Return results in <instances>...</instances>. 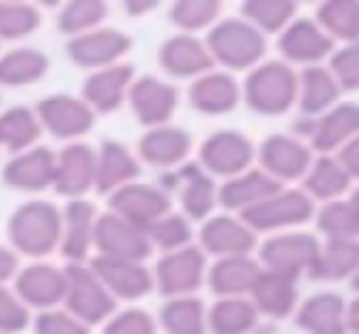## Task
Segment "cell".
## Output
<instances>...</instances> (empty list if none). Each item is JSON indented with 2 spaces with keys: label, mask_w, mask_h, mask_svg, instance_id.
Wrapping results in <instances>:
<instances>
[{
  "label": "cell",
  "mask_w": 359,
  "mask_h": 334,
  "mask_svg": "<svg viewBox=\"0 0 359 334\" xmlns=\"http://www.w3.org/2000/svg\"><path fill=\"white\" fill-rule=\"evenodd\" d=\"M133 42L128 35L114 30V27H99V30H91L86 35L72 37L67 42V55L81 69H106V67H114L123 60L130 52Z\"/></svg>",
  "instance_id": "9a60e30c"
},
{
  "label": "cell",
  "mask_w": 359,
  "mask_h": 334,
  "mask_svg": "<svg viewBox=\"0 0 359 334\" xmlns=\"http://www.w3.org/2000/svg\"><path fill=\"white\" fill-rule=\"evenodd\" d=\"M104 334H155V319L145 309L128 307L106 319Z\"/></svg>",
  "instance_id": "c3c4849f"
},
{
  "label": "cell",
  "mask_w": 359,
  "mask_h": 334,
  "mask_svg": "<svg viewBox=\"0 0 359 334\" xmlns=\"http://www.w3.org/2000/svg\"><path fill=\"white\" fill-rule=\"evenodd\" d=\"M327 71L337 81L339 91H357L359 86V45H342L327 57Z\"/></svg>",
  "instance_id": "7dc6e473"
},
{
  "label": "cell",
  "mask_w": 359,
  "mask_h": 334,
  "mask_svg": "<svg viewBox=\"0 0 359 334\" xmlns=\"http://www.w3.org/2000/svg\"><path fill=\"white\" fill-rule=\"evenodd\" d=\"M261 265L254 256H229L217 258L207 268V283L217 298H249Z\"/></svg>",
  "instance_id": "4dcf8cb0"
},
{
  "label": "cell",
  "mask_w": 359,
  "mask_h": 334,
  "mask_svg": "<svg viewBox=\"0 0 359 334\" xmlns=\"http://www.w3.org/2000/svg\"><path fill=\"white\" fill-rule=\"evenodd\" d=\"M94 249L96 256L121 258V260H138V263H143L153 253L145 231L128 224V221H123L121 216L111 214V211L96 216Z\"/></svg>",
  "instance_id": "4fadbf2b"
},
{
  "label": "cell",
  "mask_w": 359,
  "mask_h": 334,
  "mask_svg": "<svg viewBox=\"0 0 359 334\" xmlns=\"http://www.w3.org/2000/svg\"><path fill=\"white\" fill-rule=\"evenodd\" d=\"M256 155H259L261 162L259 170H264L278 185L303 180L310 162H313V150L308 148V143L295 138V135L283 133L269 135L261 143V148L256 150Z\"/></svg>",
  "instance_id": "7c38bea8"
},
{
  "label": "cell",
  "mask_w": 359,
  "mask_h": 334,
  "mask_svg": "<svg viewBox=\"0 0 359 334\" xmlns=\"http://www.w3.org/2000/svg\"><path fill=\"white\" fill-rule=\"evenodd\" d=\"M62 236V211L52 202L32 200L20 204L8 221V239L15 253L45 258L55 253Z\"/></svg>",
  "instance_id": "6da1fadb"
},
{
  "label": "cell",
  "mask_w": 359,
  "mask_h": 334,
  "mask_svg": "<svg viewBox=\"0 0 359 334\" xmlns=\"http://www.w3.org/2000/svg\"><path fill=\"white\" fill-rule=\"evenodd\" d=\"M320 241L308 231H280L266 239L259 249V265L271 273H278L298 283V278L308 275Z\"/></svg>",
  "instance_id": "8992f818"
},
{
  "label": "cell",
  "mask_w": 359,
  "mask_h": 334,
  "mask_svg": "<svg viewBox=\"0 0 359 334\" xmlns=\"http://www.w3.org/2000/svg\"><path fill=\"white\" fill-rule=\"evenodd\" d=\"M20 270V258L13 249L0 246V288H6V283H11Z\"/></svg>",
  "instance_id": "f5cc1de1"
},
{
  "label": "cell",
  "mask_w": 359,
  "mask_h": 334,
  "mask_svg": "<svg viewBox=\"0 0 359 334\" xmlns=\"http://www.w3.org/2000/svg\"><path fill=\"white\" fill-rule=\"evenodd\" d=\"M35 334H91L86 324H81L76 317H72L67 309H45L32 322Z\"/></svg>",
  "instance_id": "681fc988"
},
{
  "label": "cell",
  "mask_w": 359,
  "mask_h": 334,
  "mask_svg": "<svg viewBox=\"0 0 359 334\" xmlns=\"http://www.w3.org/2000/svg\"><path fill=\"white\" fill-rule=\"evenodd\" d=\"M96 180V150L86 143H69L65 150L55 153V187L57 195L69 200H84L86 192L94 190Z\"/></svg>",
  "instance_id": "ac0fdd59"
},
{
  "label": "cell",
  "mask_w": 359,
  "mask_h": 334,
  "mask_svg": "<svg viewBox=\"0 0 359 334\" xmlns=\"http://www.w3.org/2000/svg\"><path fill=\"white\" fill-rule=\"evenodd\" d=\"M205 47L212 62L229 71H251L266 57V37L241 18H224L212 25Z\"/></svg>",
  "instance_id": "3957f363"
},
{
  "label": "cell",
  "mask_w": 359,
  "mask_h": 334,
  "mask_svg": "<svg viewBox=\"0 0 359 334\" xmlns=\"http://www.w3.org/2000/svg\"><path fill=\"white\" fill-rule=\"evenodd\" d=\"M135 79V69L130 64H114L106 69L91 71L81 84L79 99L94 113H114L123 106L128 89Z\"/></svg>",
  "instance_id": "44dd1931"
},
{
  "label": "cell",
  "mask_w": 359,
  "mask_h": 334,
  "mask_svg": "<svg viewBox=\"0 0 359 334\" xmlns=\"http://www.w3.org/2000/svg\"><path fill=\"white\" fill-rule=\"evenodd\" d=\"M13 283H15L13 293L18 295V300L27 309L35 307L40 312H45V309H55L65 300V290H67L65 270L52 263L35 260V263L18 270Z\"/></svg>",
  "instance_id": "2e32d148"
},
{
  "label": "cell",
  "mask_w": 359,
  "mask_h": 334,
  "mask_svg": "<svg viewBox=\"0 0 359 334\" xmlns=\"http://www.w3.org/2000/svg\"><path fill=\"white\" fill-rule=\"evenodd\" d=\"M207 278V256L200 246H185V249L163 253L155 263L153 288H158L165 298H185L195 295Z\"/></svg>",
  "instance_id": "52a82bcc"
},
{
  "label": "cell",
  "mask_w": 359,
  "mask_h": 334,
  "mask_svg": "<svg viewBox=\"0 0 359 334\" xmlns=\"http://www.w3.org/2000/svg\"><path fill=\"white\" fill-rule=\"evenodd\" d=\"M158 64L165 74L175 76V79H197V76L212 71L215 62L200 37L180 32L160 45Z\"/></svg>",
  "instance_id": "603a6c76"
},
{
  "label": "cell",
  "mask_w": 359,
  "mask_h": 334,
  "mask_svg": "<svg viewBox=\"0 0 359 334\" xmlns=\"http://www.w3.org/2000/svg\"><path fill=\"white\" fill-rule=\"evenodd\" d=\"M359 268V241H325L308 270L318 283H342Z\"/></svg>",
  "instance_id": "836d02e7"
},
{
  "label": "cell",
  "mask_w": 359,
  "mask_h": 334,
  "mask_svg": "<svg viewBox=\"0 0 359 334\" xmlns=\"http://www.w3.org/2000/svg\"><path fill=\"white\" fill-rule=\"evenodd\" d=\"M50 60L35 47H18L0 55V86H30L45 79Z\"/></svg>",
  "instance_id": "8d00e7d4"
},
{
  "label": "cell",
  "mask_w": 359,
  "mask_h": 334,
  "mask_svg": "<svg viewBox=\"0 0 359 334\" xmlns=\"http://www.w3.org/2000/svg\"><path fill=\"white\" fill-rule=\"evenodd\" d=\"M109 15L104 0H72L57 13V30L67 37H79L91 30H99Z\"/></svg>",
  "instance_id": "7bdbcfd3"
},
{
  "label": "cell",
  "mask_w": 359,
  "mask_h": 334,
  "mask_svg": "<svg viewBox=\"0 0 359 334\" xmlns=\"http://www.w3.org/2000/svg\"><path fill=\"white\" fill-rule=\"evenodd\" d=\"M318 27L332 42L357 45L359 40V3L357 0H325L315 13Z\"/></svg>",
  "instance_id": "74e56055"
},
{
  "label": "cell",
  "mask_w": 359,
  "mask_h": 334,
  "mask_svg": "<svg viewBox=\"0 0 359 334\" xmlns=\"http://www.w3.org/2000/svg\"><path fill=\"white\" fill-rule=\"evenodd\" d=\"M91 273L101 280L111 298L118 302H135L145 298L153 290V273L145 268V263L138 260H121V258H106V256H94L89 263Z\"/></svg>",
  "instance_id": "e0dca14e"
},
{
  "label": "cell",
  "mask_w": 359,
  "mask_h": 334,
  "mask_svg": "<svg viewBox=\"0 0 359 334\" xmlns=\"http://www.w3.org/2000/svg\"><path fill=\"white\" fill-rule=\"evenodd\" d=\"M190 106L202 116H224L239 106L241 84L229 71H207L192 81L187 91Z\"/></svg>",
  "instance_id": "4316f807"
},
{
  "label": "cell",
  "mask_w": 359,
  "mask_h": 334,
  "mask_svg": "<svg viewBox=\"0 0 359 334\" xmlns=\"http://www.w3.org/2000/svg\"><path fill=\"white\" fill-rule=\"evenodd\" d=\"M126 101L130 104L135 120L145 128L168 125L177 109V89L153 74L133 79Z\"/></svg>",
  "instance_id": "5bb4252c"
},
{
  "label": "cell",
  "mask_w": 359,
  "mask_h": 334,
  "mask_svg": "<svg viewBox=\"0 0 359 334\" xmlns=\"http://www.w3.org/2000/svg\"><path fill=\"white\" fill-rule=\"evenodd\" d=\"M3 182L15 192H42L55 182V153L45 145L18 153L3 170Z\"/></svg>",
  "instance_id": "484cf974"
},
{
  "label": "cell",
  "mask_w": 359,
  "mask_h": 334,
  "mask_svg": "<svg viewBox=\"0 0 359 334\" xmlns=\"http://www.w3.org/2000/svg\"><path fill=\"white\" fill-rule=\"evenodd\" d=\"M202 253L215 258H229V256H251L256 249V234L241 221V216L219 214L210 216L200 231Z\"/></svg>",
  "instance_id": "ffe728a7"
},
{
  "label": "cell",
  "mask_w": 359,
  "mask_h": 334,
  "mask_svg": "<svg viewBox=\"0 0 359 334\" xmlns=\"http://www.w3.org/2000/svg\"><path fill=\"white\" fill-rule=\"evenodd\" d=\"M254 158H256V145L251 143L249 135L226 128L212 133L202 143L200 162L197 165H200L207 175L215 177V180L217 177L229 180V177H236L249 170Z\"/></svg>",
  "instance_id": "ba28073f"
},
{
  "label": "cell",
  "mask_w": 359,
  "mask_h": 334,
  "mask_svg": "<svg viewBox=\"0 0 359 334\" xmlns=\"http://www.w3.org/2000/svg\"><path fill=\"white\" fill-rule=\"evenodd\" d=\"M155 8H158V0H126L123 3V11L133 18L148 15V13L155 11Z\"/></svg>",
  "instance_id": "db71d44e"
},
{
  "label": "cell",
  "mask_w": 359,
  "mask_h": 334,
  "mask_svg": "<svg viewBox=\"0 0 359 334\" xmlns=\"http://www.w3.org/2000/svg\"><path fill=\"white\" fill-rule=\"evenodd\" d=\"M298 6L293 0H246L241 3V20L249 22L261 35L283 32L295 20Z\"/></svg>",
  "instance_id": "b9f144b4"
},
{
  "label": "cell",
  "mask_w": 359,
  "mask_h": 334,
  "mask_svg": "<svg viewBox=\"0 0 359 334\" xmlns=\"http://www.w3.org/2000/svg\"><path fill=\"white\" fill-rule=\"evenodd\" d=\"M40 27V11L20 0H0V40H22Z\"/></svg>",
  "instance_id": "bcb514c9"
},
{
  "label": "cell",
  "mask_w": 359,
  "mask_h": 334,
  "mask_svg": "<svg viewBox=\"0 0 359 334\" xmlns=\"http://www.w3.org/2000/svg\"><path fill=\"white\" fill-rule=\"evenodd\" d=\"M96 207L86 200H69L62 211V236L60 253L69 263H84L94 249V226H96Z\"/></svg>",
  "instance_id": "d4e9b609"
},
{
  "label": "cell",
  "mask_w": 359,
  "mask_h": 334,
  "mask_svg": "<svg viewBox=\"0 0 359 334\" xmlns=\"http://www.w3.org/2000/svg\"><path fill=\"white\" fill-rule=\"evenodd\" d=\"M239 216L254 234H280L308 224L315 216V202L303 190H278Z\"/></svg>",
  "instance_id": "277c9868"
},
{
  "label": "cell",
  "mask_w": 359,
  "mask_h": 334,
  "mask_svg": "<svg viewBox=\"0 0 359 334\" xmlns=\"http://www.w3.org/2000/svg\"><path fill=\"white\" fill-rule=\"evenodd\" d=\"M140 160L118 140H104L96 150V180L94 190L101 195H114L116 190L138 182L140 177Z\"/></svg>",
  "instance_id": "83f0119b"
},
{
  "label": "cell",
  "mask_w": 359,
  "mask_h": 334,
  "mask_svg": "<svg viewBox=\"0 0 359 334\" xmlns=\"http://www.w3.org/2000/svg\"><path fill=\"white\" fill-rule=\"evenodd\" d=\"M339 96H342V91L327 71V67H305L298 74V99H295V104L300 109V116L318 118L325 111L339 104Z\"/></svg>",
  "instance_id": "d6a6232c"
},
{
  "label": "cell",
  "mask_w": 359,
  "mask_h": 334,
  "mask_svg": "<svg viewBox=\"0 0 359 334\" xmlns=\"http://www.w3.org/2000/svg\"><path fill=\"white\" fill-rule=\"evenodd\" d=\"M222 11L224 6L219 0H177L170 8V20L182 35H192L217 25Z\"/></svg>",
  "instance_id": "ee69618b"
},
{
  "label": "cell",
  "mask_w": 359,
  "mask_h": 334,
  "mask_svg": "<svg viewBox=\"0 0 359 334\" xmlns=\"http://www.w3.org/2000/svg\"><path fill=\"white\" fill-rule=\"evenodd\" d=\"M163 190L177 192L182 216L187 221H207L217 207V180L207 175L197 162H182L170 170Z\"/></svg>",
  "instance_id": "9c48e42d"
},
{
  "label": "cell",
  "mask_w": 359,
  "mask_h": 334,
  "mask_svg": "<svg viewBox=\"0 0 359 334\" xmlns=\"http://www.w3.org/2000/svg\"><path fill=\"white\" fill-rule=\"evenodd\" d=\"M109 209L111 214L121 216L123 221L145 231L160 216L172 211V200L163 187L130 182V185L116 190L114 195H109Z\"/></svg>",
  "instance_id": "8fae6325"
},
{
  "label": "cell",
  "mask_w": 359,
  "mask_h": 334,
  "mask_svg": "<svg viewBox=\"0 0 359 334\" xmlns=\"http://www.w3.org/2000/svg\"><path fill=\"white\" fill-rule=\"evenodd\" d=\"M332 158L337 160V165L352 177V180H357L359 177V138H352L349 143H344L337 153H332Z\"/></svg>",
  "instance_id": "816d5d0a"
},
{
  "label": "cell",
  "mask_w": 359,
  "mask_h": 334,
  "mask_svg": "<svg viewBox=\"0 0 359 334\" xmlns=\"http://www.w3.org/2000/svg\"><path fill=\"white\" fill-rule=\"evenodd\" d=\"M278 52L285 64L318 67L334 52V42L310 18H295L278 37Z\"/></svg>",
  "instance_id": "d6986e66"
},
{
  "label": "cell",
  "mask_w": 359,
  "mask_h": 334,
  "mask_svg": "<svg viewBox=\"0 0 359 334\" xmlns=\"http://www.w3.org/2000/svg\"><path fill=\"white\" fill-rule=\"evenodd\" d=\"M344 327H347V334L359 332V302L357 300H352V302L344 307Z\"/></svg>",
  "instance_id": "11a10c76"
},
{
  "label": "cell",
  "mask_w": 359,
  "mask_h": 334,
  "mask_svg": "<svg viewBox=\"0 0 359 334\" xmlns=\"http://www.w3.org/2000/svg\"><path fill=\"white\" fill-rule=\"evenodd\" d=\"M344 298L332 290H323L295 307V327L305 334H347L344 327Z\"/></svg>",
  "instance_id": "f546056e"
},
{
  "label": "cell",
  "mask_w": 359,
  "mask_h": 334,
  "mask_svg": "<svg viewBox=\"0 0 359 334\" xmlns=\"http://www.w3.org/2000/svg\"><path fill=\"white\" fill-rule=\"evenodd\" d=\"M249 302L256 307L259 317L261 314L271 319L290 317L298 307V285H295V280L261 268L259 278L249 293Z\"/></svg>",
  "instance_id": "1f68e13d"
},
{
  "label": "cell",
  "mask_w": 359,
  "mask_h": 334,
  "mask_svg": "<svg viewBox=\"0 0 359 334\" xmlns=\"http://www.w3.org/2000/svg\"><path fill=\"white\" fill-rule=\"evenodd\" d=\"M30 324V309L8 288H0V334H18Z\"/></svg>",
  "instance_id": "f907efd6"
},
{
  "label": "cell",
  "mask_w": 359,
  "mask_h": 334,
  "mask_svg": "<svg viewBox=\"0 0 359 334\" xmlns=\"http://www.w3.org/2000/svg\"><path fill=\"white\" fill-rule=\"evenodd\" d=\"M320 234L325 241H357L359 236V209L357 197H342V200L327 202L315 214Z\"/></svg>",
  "instance_id": "ab89813d"
},
{
  "label": "cell",
  "mask_w": 359,
  "mask_h": 334,
  "mask_svg": "<svg viewBox=\"0 0 359 334\" xmlns=\"http://www.w3.org/2000/svg\"><path fill=\"white\" fill-rule=\"evenodd\" d=\"M42 128L35 111L27 106H13V109L0 111V148L18 155L35 148L40 140Z\"/></svg>",
  "instance_id": "f35d334b"
},
{
  "label": "cell",
  "mask_w": 359,
  "mask_h": 334,
  "mask_svg": "<svg viewBox=\"0 0 359 334\" xmlns=\"http://www.w3.org/2000/svg\"><path fill=\"white\" fill-rule=\"evenodd\" d=\"M145 236H148V241H150V249H160L163 253H170V251L190 246L192 226L182 214L168 211V214L160 216L155 224H150L148 229H145Z\"/></svg>",
  "instance_id": "f6af8a7d"
},
{
  "label": "cell",
  "mask_w": 359,
  "mask_h": 334,
  "mask_svg": "<svg viewBox=\"0 0 359 334\" xmlns=\"http://www.w3.org/2000/svg\"><path fill=\"white\" fill-rule=\"evenodd\" d=\"M359 130V109L347 101H339L330 111H325L318 118H310L308 130V148L318 150L320 155H332L357 138Z\"/></svg>",
  "instance_id": "7402d4cb"
},
{
  "label": "cell",
  "mask_w": 359,
  "mask_h": 334,
  "mask_svg": "<svg viewBox=\"0 0 359 334\" xmlns=\"http://www.w3.org/2000/svg\"><path fill=\"white\" fill-rule=\"evenodd\" d=\"M241 99L259 116H283L298 99V71L283 60L261 62L246 74Z\"/></svg>",
  "instance_id": "7a4b0ae2"
},
{
  "label": "cell",
  "mask_w": 359,
  "mask_h": 334,
  "mask_svg": "<svg viewBox=\"0 0 359 334\" xmlns=\"http://www.w3.org/2000/svg\"><path fill=\"white\" fill-rule=\"evenodd\" d=\"M192 153V135L177 125H160L150 128L138 140V160L158 170H175L185 162Z\"/></svg>",
  "instance_id": "cb8c5ba5"
},
{
  "label": "cell",
  "mask_w": 359,
  "mask_h": 334,
  "mask_svg": "<svg viewBox=\"0 0 359 334\" xmlns=\"http://www.w3.org/2000/svg\"><path fill=\"white\" fill-rule=\"evenodd\" d=\"M65 309L76 317L81 324H101L116 312V300L109 295V290L101 285V280L91 273L89 265L69 263L65 268Z\"/></svg>",
  "instance_id": "5b68a950"
},
{
  "label": "cell",
  "mask_w": 359,
  "mask_h": 334,
  "mask_svg": "<svg viewBox=\"0 0 359 334\" xmlns=\"http://www.w3.org/2000/svg\"><path fill=\"white\" fill-rule=\"evenodd\" d=\"M165 334H207V307L200 298H170L160 309Z\"/></svg>",
  "instance_id": "60d3db41"
},
{
  "label": "cell",
  "mask_w": 359,
  "mask_h": 334,
  "mask_svg": "<svg viewBox=\"0 0 359 334\" xmlns=\"http://www.w3.org/2000/svg\"><path fill=\"white\" fill-rule=\"evenodd\" d=\"M278 190H283V185L271 180L259 167H249L246 172L229 177V180L222 182V187H217V204H222L229 211L244 214L251 207L261 204L271 195H276Z\"/></svg>",
  "instance_id": "f1b7e54d"
},
{
  "label": "cell",
  "mask_w": 359,
  "mask_h": 334,
  "mask_svg": "<svg viewBox=\"0 0 359 334\" xmlns=\"http://www.w3.org/2000/svg\"><path fill=\"white\" fill-rule=\"evenodd\" d=\"M352 177L337 165V160L332 155H320L318 160H313L308 167V172L303 175V192L313 202H334L342 200L352 190Z\"/></svg>",
  "instance_id": "e575fe53"
},
{
  "label": "cell",
  "mask_w": 359,
  "mask_h": 334,
  "mask_svg": "<svg viewBox=\"0 0 359 334\" xmlns=\"http://www.w3.org/2000/svg\"><path fill=\"white\" fill-rule=\"evenodd\" d=\"M35 116L40 120V128L60 140H72L86 135L96 123V113L79 99L69 94L47 96L37 104Z\"/></svg>",
  "instance_id": "30bf717a"
},
{
  "label": "cell",
  "mask_w": 359,
  "mask_h": 334,
  "mask_svg": "<svg viewBox=\"0 0 359 334\" xmlns=\"http://www.w3.org/2000/svg\"><path fill=\"white\" fill-rule=\"evenodd\" d=\"M259 327V312L249 298H219L207 309L212 334H251Z\"/></svg>",
  "instance_id": "d590c367"
}]
</instances>
